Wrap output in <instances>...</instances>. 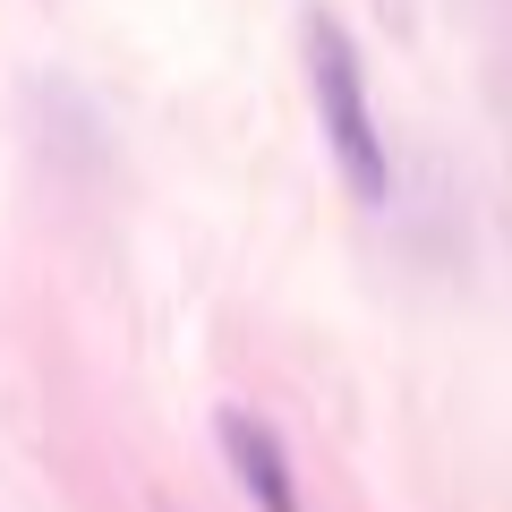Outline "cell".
Here are the masks:
<instances>
[{"instance_id": "1", "label": "cell", "mask_w": 512, "mask_h": 512, "mask_svg": "<svg viewBox=\"0 0 512 512\" xmlns=\"http://www.w3.org/2000/svg\"><path fill=\"white\" fill-rule=\"evenodd\" d=\"M308 103L325 128V154L359 205H393V146L376 128V94H367V60L342 18H308Z\"/></svg>"}, {"instance_id": "2", "label": "cell", "mask_w": 512, "mask_h": 512, "mask_svg": "<svg viewBox=\"0 0 512 512\" xmlns=\"http://www.w3.org/2000/svg\"><path fill=\"white\" fill-rule=\"evenodd\" d=\"M214 444H222L231 487L248 495V512H308L299 470H291V444H282L274 419H256V410H214Z\"/></svg>"}]
</instances>
